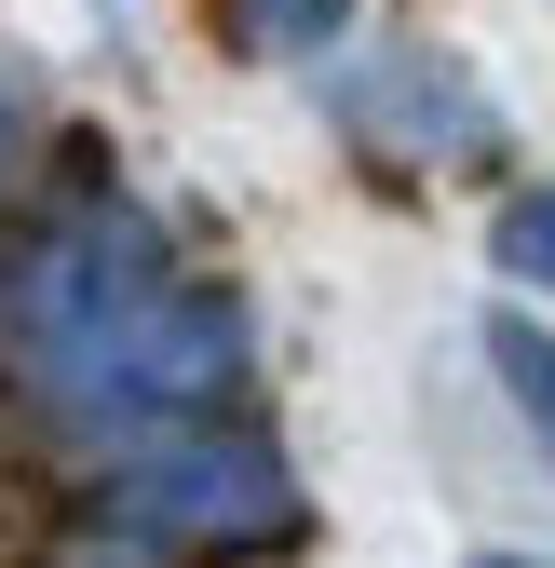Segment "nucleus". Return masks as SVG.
Segmentation results:
<instances>
[{
  "label": "nucleus",
  "instance_id": "obj_1",
  "mask_svg": "<svg viewBox=\"0 0 555 568\" xmlns=\"http://www.w3.org/2000/svg\"><path fill=\"white\" fill-rule=\"evenodd\" d=\"M285 515H299V487H285V460H271V434H176V447L135 460L122 501H109V528L135 555H176V541H285Z\"/></svg>",
  "mask_w": 555,
  "mask_h": 568
},
{
  "label": "nucleus",
  "instance_id": "obj_4",
  "mask_svg": "<svg viewBox=\"0 0 555 568\" xmlns=\"http://www.w3.org/2000/svg\"><path fill=\"white\" fill-rule=\"evenodd\" d=\"M488 244H502V271H515V284H555V190H515Z\"/></svg>",
  "mask_w": 555,
  "mask_h": 568
},
{
  "label": "nucleus",
  "instance_id": "obj_2",
  "mask_svg": "<svg viewBox=\"0 0 555 568\" xmlns=\"http://www.w3.org/2000/svg\"><path fill=\"white\" fill-rule=\"evenodd\" d=\"M325 109H353L366 135H406V150H488V109H474L461 68H434V54H380L353 82H325Z\"/></svg>",
  "mask_w": 555,
  "mask_h": 568
},
{
  "label": "nucleus",
  "instance_id": "obj_3",
  "mask_svg": "<svg viewBox=\"0 0 555 568\" xmlns=\"http://www.w3.org/2000/svg\"><path fill=\"white\" fill-rule=\"evenodd\" d=\"M488 366H502V393H515V419H528V434L555 447V338H542L528 312H502V325H488Z\"/></svg>",
  "mask_w": 555,
  "mask_h": 568
},
{
  "label": "nucleus",
  "instance_id": "obj_5",
  "mask_svg": "<svg viewBox=\"0 0 555 568\" xmlns=\"http://www.w3.org/2000/svg\"><path fill=\"white\" fill-rule=\"evenodd\" d=\"M244 14V41H271V54H312L325 28H339V0H231Z\"/></svg>",
  "mask_w": 555,
  "mask_h": 568
}]
</instances>
